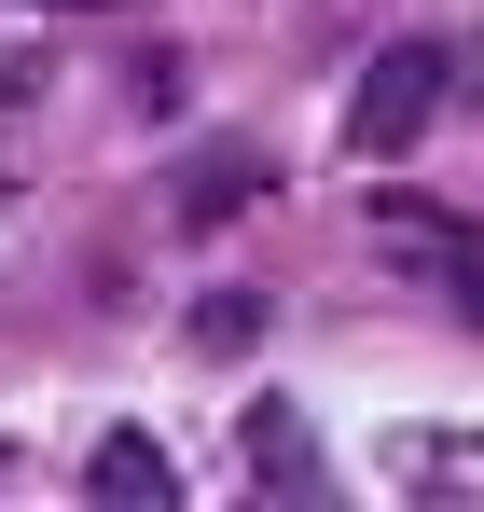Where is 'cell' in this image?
<instances>
[{"label": "cell", "mask_w": 484, "mask_h": 512, "mask_svg": "<svg viewBox=\"0 0 484 512\" xmlns=\"http://www.w3.org/2000/svg\"><path fill=\"white\" fill-rule=\"evenodd\" d=\"M249 471H263V485H319V443L291 416H249Z\"/></svg>", "instance_id": "3957f363"}, {"label": "cell", "mask_w": 484, "mask_h": 512, "mask_svg": "<svg viewBox=\"0 0 484 512\" xmlns=\"http://www.w3.org/2000/svg\"><path fill=\"white\" fill-rule=\"evenodd\" d=\"M83 485H97V499H139V512H166V499H180V457H166L153 429H111V443L83 457Z\"/></svg>", "instance_id": "7a4b0ae2"}, {"label": "cell", "mask_w": 484, "mask_h": 512, "mask_svg": "<svg viewBox=\"0 0 484 512\" xmlns=\"http://www.w3.org/2000/svg\"><path fill=\"white\" fill-rule=\"evenodd\" d=\"M429 111H443V42H388V56L360 70V97H346V153H374V167H388Z\"/></svg>", "instance_id": "6da1fadb"}]
</instances>
